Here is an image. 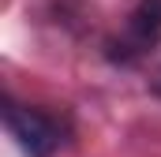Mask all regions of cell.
Listing matches in <instances>:
<instances>
[{
    "label": "cell",
    "mask_w": 161,
    "mask_h": 157,
    "mask_svg": "<svg viewBox=\"0 0 161 157\" xmlns=\"http://www.w3.org/2000/svg\"><path fill=\"white\" fill-rule=\"evenodd\" d=\"M8 131L19 138V146L30 157H49L56 146H60V131L56 123L38 112V109H19V105H8Z\"/></svg>",
    "instance_id": "obj_1"
},
{
    "label": "cell",
    "mask_w": 161,
    "mask_h": 157,
    "mask_svg": "<svg viewBox=\"0 0 161 157\" xmlns=\"http://www.w3.org/2000/svg\"><path fill=\"white\" fill-rule=\"evenodd\" d=\"M131 34L142 45L158 41V34H161V0H139V8L131 11Z\"/></svg>",
    "instance_id": "obj_2"
}]
</instances>
